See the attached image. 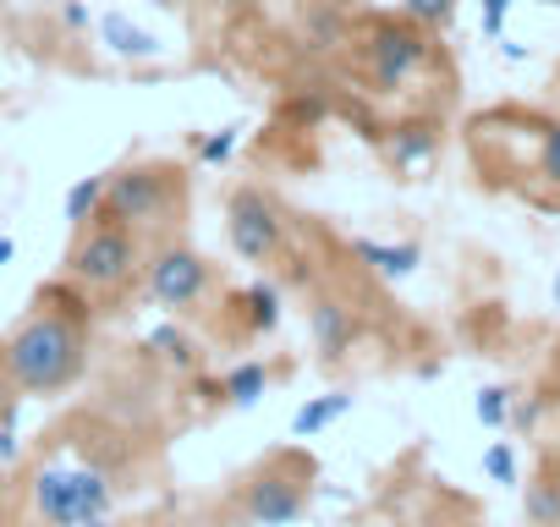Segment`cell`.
<instances>
[{
    "mask_svg": "<svg viewBox=\"0 0 560 527\" xmlns=\"http://www.w3.org/2000/svg\"><path fill=\"white\" fill-rule=\"evenodd\" d=\"M94 297L72 281H56L34 297L28 319L0 341V379L18 396H67L89 368Z\"/></svg>",
    "mask_w": 560,
    "mask_h": 527,
    "instance_id": "1",
    "label": "cell"
},
{
    "mask_svg": "<svg viewBox=\"0 0 560 527\" xmlns=\"http://www.w3.org/2000/svg\"><path fill=\"white\" fill-rule=\"evenodd\" d=\"M28 500H34L39 527H83L94 516H110L116 472L105 461H94L89 450H78V456L50 450L28 478Z\"/></svg>",
    "mask_w": 560,
    "mask_h": 527,
    "instance_id": "2",
    "label": "cell"
},
{
    "mask_svg": "<svg viewBox=\"0 0 560 527\" xmlns=\"http://www.w3.org/2000/svg\"><path fill=\"white\" fill-rule=\"evenodd\" d=\"M314 478H319V461L303 445H280V450H269L258 467H247L236 478L231 505L253 527H292L314 505Z\"/></svg>",
    "mask_w": 560,
    "mask_h": 527,
    "instance_id": "3",
    "label": "cell"
},
{
    "mask_svg": "<svg viewBox=\"0 0 560 527\" xmlns=\"http://www.w3.org/2000/svg\"><path fill=\"white\" fill-rule=\"evenodd\" d=\"M143 264H149L143 236H138L132 225L100 214V220H89V225L72 231V247H67V281L83 286L89 297L110 303V297H121V292L143 276Z\"/></svg>",
    "mask_w": 560,
    "mask_h": 527,
    "instance_id": "4",
    "label": "cell"
},
{
    "mask_svg": "<svg viewBox=\"0 0 560 527\" xmlns=\"http://www.w3.org/2000/svg\"><path fill=\"white\" fill-rule=\"evenodd\" d=\"M100 214L132 225L138 236H149V231H160V225H171V220L187 214V171L171 165V160L121 165L105 181V209Z\"/></svg>",
    "mask_w": 560,
    "mask_h": 527,
    "instance_id": "5",
    "label": "cell"
},
{
    "mask_svg": "<svg viewBox=\"0 0 560 527\" xmlns=\"http://www.w3.org/2000/svg\"><path fill=\"white\" fill-rule=\"evenodd\" d=\"M352 45H358L363 78H369L380 94L407 89V83L429 67V56H434L429 28H423V23H412L407 12H401V17H369V23L352 34Z\"/></svg>",
    "mask_w": 560,
    "mask_h": 527,
    "instance_id": "6",
    "label": "cell"
},
{
    "mask_svg": "<svg viewBox=\"0 0 560 527\" xmlns=\"http://www.w3.org/2000/svg\"><path fill=\"white\" fill-rule=\"evenodd\" d=\"M225 236H231L242 264L269 270V264H280V253H287V214H280V203L264 187L242 181L225 198Z\"/></svg>",
    "mask_w": 560,
    "mask_h": 527,
    "instance_id": "7",
    "label": "cell"
},
{
    "mask_svg": "<svg viewBox=\"0 0 560 527\" xmlns=\"http://www.w3.org/2000/svg\"><path fill=\"white\" fill-rule=\"evenodd\" d=\"M143 286H149V297L165 314H187V308H198L209 297L214 264L198 247H187V242H160L149 253V264H143Z\"/></svg>",
    "mask_w": 560,
    "mask_h": 527,
    "instance_id": "8",
    "label": "cell"
},
{
    "mask_svg": "<svg viewBox=\"0 0 560 527\" xmlns=\"http://www.w3.org/2000/svg\"><path fill=\"white\" fill-rule=\"evenodd\" d=\"M308 341H314V352H319L325 363H341V358L352 352V341H358V314L347 308V297H336V292L308 297Z\"/></svg>",
    "mask_w": 560,
    "mask_h": 527,
    "instance_id": "9",
    "label": "cell"
},
{
    "mask_svg": "<svg viewBox=\"0 0 560 527\" xmlns=\"http://www.w3.org/2000/svg\"><path fill=\"white\" fill-rule=\"evenodd\" d=\"M352 258L369 264V270L385 276V281H407L418 264H423V247H418V242H374V236H352Z\"/></svg>",
    "mask_w": 560,
    "mask_h": 527,
    "instance_id": "10",
    "label": "cell"
},
{
    "mask_svg": "<svg viewBox=\"0 0 560 527\" xmlns=\"http://www.w3.org/2000/svg\"><path fill=\"white\" fill-rule=\"evenodd\" d=\"M434 154H440V127H434V121H401V127H390V138H385V160H390L396 171H423Z\"/></svg>",
    "mask_w": 560,
    "mask_h": 527,
    "instance_id": "11",
    "label": "cell"
},
{
    "mask_svg": "<svg viewBox=\"0 0 560 527\" xmlns=\"http://www.w3.org/2000/svg\"><path fill=\"white\" fill-rule=\"evenodd\" d=\"M352 390H330V396H314V401H303L298 412H292V440H314V434H325L336 418H347L352 412Z\"/></svg>",
    "mask_w": 560,
    "mask_h": 527,
    "instance_id": "12",
    "label": "cell"
},
{
    "mask_svg": "<svg viewBox=\"0 0 560 527\" xmlns=\"http://www.w3.org/2000/svg\"><path fill=\"white\" fill-rule=\"evenodd\" d=\"M269 379H275V374H269L258 358H247V363H231V368L220 374V401H225V407H253V401L269 390Z\"/></svg>",
    "mask_w": 560,
    "mask_h": 527,
    "instance_id": "13",
    "label": "cell"
},
{
    "mask_svg": "<svg viewBox=\"0 0 560 527\" xmlns=\"http://www.w3.org/2000/svg\"><path fill=\"white\" fill-rule=\"evenodd\" d=\"M149 352L160 358V363H171L176 374H198V341L187 336V330H176V325H160V330H149Z\"/></svg>",
    "mask_w": 560,
    "mask_h": 527,
    "instance_id": "14",
    "label": "cell"
},
{
    "mask_svg": "<svg viewBox=\"0 0 560 527\" xmlns=\"http://www.w3.org/2000/svg\"><path fill=\"white\" fill-rule=\"evenodd\" d=\"M522 511H527V527H560V472H549V461H544V472L527 483Z\"/></svg>",
    "mask_w": 560,
    "mask_h": 527,
    "instance_id": "15",
    "label": "cell"
},
{
    "mask_svg": "<svg viewBox=\"0 0 560 527\" xmlns=\"http://www.w3.org/2000/svg\"><path fill=\"white\" fill-rule=\"evenodd\" d=\"M105 181H110V171H105V176H78V181L67 187L61 214H67V225H72V231H78V225H89V220H100V209H105Z\"/></svg>",
    "mask_w": 560,
    "mask_h": 527,
    "instance_id": "16",
    "label": "cell"
},
{
    "mask_svg": "<svg viewBox=\"0 0 560 527\" xmlns=\"http://www.w3.org/2000/svg\"><path fill=\"white\" fill-rule=\"evenodd\" d=\"M231 303L247 308V336H269V330L280 325V292H275L269 281H253V286L236 292Z\"/></svg>",
    "mask_w": 560,
    "mask_h": 527,
    "instance_id": "17",
    "label": "cell"
},
{
    "mask_svg": "<svg viewBox=\"0 0 560 527\" xmlns=\"http://www.w3.org/2000/svg\"><path fill=\"white\" fill-rule=\"evenodd\" d=\"M533 171H538V181L560 187V121L538 127V154H533Z\"/></svg>",
    "mask_w": 560,
    "mask_h": 527,
    "instance_id": "18",
    "label": "cell"
},
{
    "mask_svg": "<svg viewBox=\"0 0 560 527\" xmlns=\"http://www.w3.org/2000/svg\"><path fill=\"white\" fill-rule=\"evenodd\" d=\"M472 412H478L483 429H500V423L511 418V390H505V385H483L478 401H472Z\"/></svg>",
    "mask_w": 560,
    "mask_h": 527,
    "instance_id": "19",
    "label": "cell"
},
{
    "mask_svg": "<svg viewBox=\"0 0 560 527\" xmlns=\"http://www.w3.org/2000/svg\"><path fill=\"white\" fill-rule=\"evenodd\" d=\"M192 149H198V160H203V165H225V160L236 154V127H220V132H198V138H192Z\"/></svg>",
    "mask_w": 560,
    "mask_h": 527,
    "instance_id": "20",
    "label": "cell"
},
{
    "mask_svg": "<svg viewBox=\"0 0 560 527\" xmlns=\"http://www.w3.org/2000/svg\"><path fill=\"white\" fill-rule=\"evenodd\" d=\"M401 12H407L412 23H423V28L434 34V28H445V23L456 17V0H407Z\"/></svg>",
    "mask_w": 560,
    "mask_h": 527,
    "instance_id": "21",
    "label": "cell"
},
{
    "mask_svg": "<svg viewBox=\"0 0 560 527\" xmlns=\"http://www.w3.org/2000/svg\"><path fill=\"white\" fill-rule=\"evenodd\" d=\"M483 472H489L494 483H516V456H511V445H489V450H483Z\"/></svg>",
    "mask_w": 560,
    "mask_h": 527,
    "instance_id": "22",
    "label": "cell"
},
{
    "mask_svg": "<svg viewBox=\"0 0 560 527\" xmlns=\"http://www.w3.org/2000/svg\"><path fill=\"white\" fill-rule=\"evenodd\" d=\"M12 258H18V242H12V236H0V270H7Z\"/></svg>",
    "mask_w": 560,
    "mask_h": 527,
    "instance_id": "23",
    "label": "cell"
},
{
    "mask_svg": "<svg viewBox=\"0 0 560 527\" xmlns=\"http://www.w3.org/2000/svg\"><path fill=\"white\" fill-rule=\"evenodd\" d=\"M214 7H231V12H242V7H253V0H214Z\"/></svg>",
    "mask_w": 560,
    "mask_h": 527,
    "instance_id": "24",
    "label": "cell"
},
{
    "mask_svg": "<svg viewBox=\"0 0 560 527\" xmlns=\"http://www.w3.org/2000/svg\"><path fill=\"white\" fill-rule=\"evenodd\" d=\"M83 527H116V522H110V516H94V522H83Z\"/></svg>",
    "mask_w": 560,
    "mask_h": 527,
    "instance_id": "25",
    "label": "cell"
},
{
    "mask_svg": "<svg viewBox=\"0 0 560 527\" xmlns=\"http://www.w3.org/2000/svg\"><path fill=\"white\" fill-rule=\"evenodd\" d=\"M555 303H560V276H555Z\"/></svg>",
    "mask_w": 560,
    "mask_h": 527,
    "instance_id": "26",
    "label": "cell"
},
{
    "mask_svg": "<svg viewBox=\"0 0 560 527\" xmlns=\"http://www.w3.org/2000/svg\"><path fill=\"white\" fill-rule=\"evenodd\" d=\"M544 7H560V0H544Z\"/></svg>",
    "mask_w": 560,
    "mask_h": 527,
    "instance_id": "27",
    "label": "cell"
}]
</instances>
